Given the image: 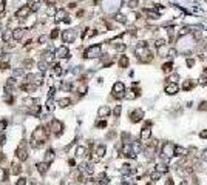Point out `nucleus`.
<instances>
[{
    "label": "nucleus",
    "instance_id": "obj_1",
    "mask_svg": "<svg viewBox=\"0 0 207 185\" xmlns=\"http://www.w3.org/2000/svg\"><path fill=\"white\" fill-rule=\"evenodd\" d=\"M48 140V130L45 127H37L34 130V133H32L31 136V148H34V150H39L42 148L43 145H45V142Z\"/></svg>",
    "mask_w": 207,
    "mask_h": 185
},
{
    "label": "nucleus",
    "instance_id": "obj_2",
    "mask_svg": "<svg viewBox=\"0 0 207 185\" xmlns=\"http://www.w3.org/2000/svg\"><path fill=\"white\" fill-rule=\"evenodd\" d=\"M15 157H17L20 162H25V160L30 157L28 148H26V140H23V142H22V144L17 146V150H15Z\"/></svg>",
    "mask_w": 207,
    "mask_h": 185
},
{
    "label": "nucleus",
    "instance_id": "obj_3",
    "mask_svg": "<svg viewBox=\"0 0 207 185\" xmlns=\"http://www.w3.org/2000/svg\"><path fill=\"white\" fill-rule=\"evenodd\" d=\"M50 130L54 136H61L63 131V123L59 121V119H53L51 123H50Z\"/></svg>",
    "mask_w": 207,
    "mask_h": 185
},
{
    "label": "nucleus",
    "instance_id": "obj_4",
    "mask_svg": "<svg viewBox=\"0 0 207 185\" xmlns=\"http://www.w3.org/2000/svg\"><path fill=\"white\" fill-rule=\"evenodd\" d=\"M161 153H162L161 156L164 157L165 160H168L170 157H173V156H175V145H173V144H170V142H167L164 146H162V151H161Z\"/></svg>",
    "mask_w": 207,
    "mask_h": 185
},
{
    "label": "nucleus",
    "instance_id": "obj_5",
    "mask_svg": "<svg viewBox=\"0 0 207 185\" xmlns=\"http://www.w3.org/2000/svg\"><path fill=\"white\" fill-rule=\"evenodd\" d=\"M101 51H102L101 45H93V46L87 48V51H85V57H87V59H96V57H99V56H101Z\"/></svg>",
    "mask_w": 207,
    "mask_h": 185
},
{
    "label": "nucleus",
    "instance_id": "obj_6",
    "mask_svg": "<svg viewBox=\"0 0 207 185\" xmlns=\"http://www.w3.org/2000/svg\"><path fill=\"white\" fill-rule=\"evenodd\" d=\"M113 94H114V97H118V99L124 97V94H125V85L122 82H116V83L113 85Z\"/></svg>",
    "mask_w": 207,
    "mask_h": 185
},
{
    "label": "nucleus",
    "instance_id": "obj_7",
    "mask_svg": "<svg viewBox=\"0 0 207 185\" xmlns=\"http://www.w3.org/2000/svg\"><path fill=\"white\" fill-rule=\"evenodd\" d=\"M74 39H76V31L74 29H67V31L62 32V40L65 43H71V42H74Z\"/></svg>",
    "mask_w": 207,
    "mask_h": 185
},
{
    "label": "nucleus",
    "instance_id": "obj_8",
    "mask_svg": "<svg viewBox=\"0 0 207 185\" xmlns=\"http://www.w3.org/2000/svg\"><path fill=\"white\" fill-rule=\"evenodd\" d=\"M36 170H37V173H39L40 176H45L46 173H48V170H50V164H46V162H37L36 164Z\"/></svg>",
    "mask_w": 207,
    "mask_h": 185
},
{
    "label": "nucleus",
    "instance_id": "obj_9",
    "mask_svg": "<svg viewBox=\"0 0 207 185\" xmlns=\"http://www.w3.org/2000/svg\"><path fill=\"white\" fill-rule=\"evenodd\" d=\"M142 117H144V111L139 110V108H138V110H133L132 113H130V121H132L133 123L142 121Z\"/></svg>",
    "mask_w": 207,
    "mask_h": 185
},
{
    "label": "nucleus",
    "instance_id": "obj_10",
    "mask_svg": "<svg viewBox=\"0 0 207 185\" xmlns=\"http://www.w3.org/2000/svg\"><path fill=\"white\" fill-rule=\"evenodd\" d=\"M30 13H31V9L28 8V6H22V8H19L17 11H15V19H26L30 15Z\"/></svg>",
    "mask_w": 207,
    "mask_h": 185
},
{
    "label": "nucleus",
    "instance_id": "obj_11",
    "mask_svg": "<svg viewBox=\"0 0 207 185\" xmlns=\"http://www.w3.org/2000/svg\"><path fill=\"white\" fill-rule=\"evenodd\" d=\"M102 5L105 6L107 11H111L113 8L118 9V6L121 5V0H102Z\"/></svg>",
    "mask_w": 207,
    "mask_h": 185
},
{
    "label": "nucleus",
    "instance_id": "obj_12",
    "mask_svg": "<svg viewBox=\"0 0 207 185\" xmlns=\"http://www.w3.org/2000/svg\"><path fill=\"white\" fill-rule=\"evenodd\" d=\"M56 57L57 59H65V57H70V51L67 46H59L56 50Z\"/></svg>",
    "mask_w": 207,
    "mask_h": 185
},
{
    "label": "nucleus",
    "instance_id": "obj_13",
    "mask_svg": "<svg viewBox=\"0 0 207 185\" xmlns=\"http://www.w3.org/2000/svg\"><path fill=\"white\" fill-rule=\"evenodd\" d=\"M105 151H107L105 145H97V146H96V151H94V160L102 159V157L105 156Z\"/></svg>",
    "mask_w": 207,
    "mask_h": 185
},
{
    "label": "nucleus",
    "instance_id": "obj_14",
    "mask_svg": "<svg viewBox=\"0 0 207 185\" xmlns=\"http://www.w3.org/2000/svg\"><path fill=\"white\" fill-rule=\"evenodd\" d=\"M178 90H179V86H178L176 83H170V82H168V83L165 85V92H167V94H170V96L176 94Z\"/></svg>",
    "mask_w": 207,
    "mask_h": 185
},
{
    "label": "nucleus",
    "instance_id": "obj_15",
    "mask_svg": "<svg viewBox=\"0 0 207 185\" xmlns=\"http://www.w3.org/2000/svg\"><path fill=\"white\" fill-rule=\"evenodd\" d=\"M150 136H151V130H150L149 127H145V128L141 130V134H139L141 140H149V139H150Z\"/></svg>",
    "mask_w": 207,
    "mask_h": 185
},
{
    "label": "nucleus",
    "instance_id": "obj_16",
    "mask_svg": "<svg viewBox=\"0 0 207 185\" xmlns=\"http://www.w3.org/2000/svg\"><path fill=\"white\" fill-rule=\"evenodd\" d=\"M54 157H56V154H54V150H46V151H45V157H43V162H46V164H51V162L54 160Z\"/></svg>",
    "mask_w": 207,
    "mask_h": 185
},
{
    "label": "nucleus",
    "instance_id": "obj_17",
    "mask_svg": "<svg viewBox=\"0 0 207 185\" xmlns=\"http://www.w3.org/2000/svg\"><path fill=\"white\" fill-rule=\"evenodd\" d=\"M23 36H25V29H23V28H15V29H13V39H14V40H20Z\"/></svg>",
    "mask_w": 207,
    "mask_h": 185
},
{
    "label": "nucleus",
    "instance_id": "obj_18",
    "mask_svg": "<svg viewBox=\"0 0 207 185\" xmlns=\"http://www.w3.org/2000/svg\"><path fill=\"white\" fill-rule=\"evenodd\" d=\"M110 108H108L107 105H104V107H101L99 108V111H97V114H99V117H108L110 116Z\"/></svg>",
    "mask_w": 207,
    "mask_h": 185
},
{
    "label": "nucleus",
    "instance_id": "obj_19",
    "mask_svg": "<svg viewBox=\"0 0 207 185\" xmlns=\"http://www.w3.org/2000/svg\"><path fill=\"white\" fill-rule=\"evenodd\" d=\"M6 181H8V170L0 167V184H5Z\"/></svg>",
    "mask_w": 207,
    "mask_h": 185
},
{
    "label": "nucleus",
    "instance_id": "obj_20",
    "mask_svg": "<svg viewBox=\"0 0 207 185\" xmlns=\"http://www.w3.org/2000/svg\"><path fill=\"white\" fill-rule=\"evenodd\" d=\"M22 170H23V168H22V165H20V164H11V173H13L14 176L20 174Z\"/></svg>",
    "mask_w": 207,
    "mask_h": 185
},
{
    "label": "nucleus",
    "instance_id": "obj_21",
    "mask_svg": "<svg viewBox=\"0 0 207 185\" xmlns=\"http://www.w3.org/2000/svg\"><path fill=\"white\" fill-rule=\"evenodd\" d=\"M11 39H13V31H11V29H5L3 34H2V40L6 43V42H11Z\"/></svg>",
    "mask_w": 207,
    "mask_h": 185
},
{
    "label": "nucleus",
    "instance_id": "obj_22",
    "mask_svg": "<svg viewBox=\"0 0 207 185\" xmlns=\"http://www.w3.org/2000/svg\"><path fill=\"white\" fill-rule=\"evenodd\" d=\"M57 105L61 107V108H67V107L71 105V99H68V97H63V99H61V100L57 102Z\"/></svg>",
    "mask_w": 207,
    "mask_h": 185
},
{
    "label": "nucleus",
    "instance_id": "obj_23",
    "mask_svg": "<svg viewBox=\"0 0 207 185\" xmlns=\"http://www.w3.org/2000/svg\"><path fill=\"white\" fill-rule=\"evenodd\" d=\"M54 17H56V22H62V20H65V19H67V13H65L63 9H59L57 13H56V15H54Z\"/></svg>",
    "mask_w": 207,
    "mask_h": 185
},
{
    "label": "nucleus",
    "instance_id": "obj_24",
    "mask_svg": "<svg viewBox=\"0 0 207 185\" xmlns=\"http://www.w3.org/2000/svg\"><path fill=\"white\" fill-rule=\"evenodd\" d=\"M189 151L182 146H175V156H187Z\"/></svg>",
    "mask_w": 207,
    "mask_h": 185
},
{
    "label": "nucleus",
    "instance_id": "obj_25",
    "mask_svg": "<svg viewBox=\"0 0 207 185\" xmlns=\"http://www.w3.org/2000/svg\"><path fill=\"white\" fill-rule=\"evenodd\" d=\"M54 60V54L50 53V51H46V53H43V62H46V63H50Z\"/></svg>",
    "mask_w": 207,
    "mask_h": 185
},
{
    "label": "nucleus",
    "instance_id": "obj_26",
    "mask_svg": "<svg viewBox=\"0 0 207 185\" xmlns=\"http://www.w3.org/2000/svg\"><path fill=\"white\" fill-rule=\"evenodd\" d=\"M85 154H87L85 146H77V150H76V156H77V157H84Z\"/></svg>",
    "mask_w": 207,
    "mask_h": 185
},
{
    "label": "nucleus",
    "instance_id": "obj_27",
    "mask_svg": "<svg viewBox=\"0 0 207 185\" xmlns=\"http://www.w3.org/2000/svg\"><path fill=\"white\" fill-rule=\"evenodd\" d=\"M136 96H138V92H134V91H128V92H125V94H124V97H125V99H128V100L136 99Z\"/></svg>",
    "mask_w": 207,
    "mask_h": 185
},
{
    "label": "nucleus",
    "instance_id": "obj_28",
    "mask_svg": "<svg viewBox=\"0 0 207 185\" xmlns=\"http://www.w3.org/2000/svg\"><path fill=\"white\" fill-rule=\"evenodd\" d=\"M167 170H168L167 165H156V168H155V171H158L159 174H162V173H167Z\"/></svg>",
    "mask_w": 207,
    "mask_h": 185
},
{
    "label": "nucleus",
    "instance_id": "obj_29",
    "mask_svg": "<svg viewBox=\"0 0 207 185\" xmlns=\"http://www.w3.org/2000/svg\"><path fill=\"white\" fill-rule=\"evenodd\" d=\"M37 67H39L40 73H45V71H46V67H48V63H46V62H43V60H40L39 63H37Z\"/></svg>",
    "mask_w": 207,
    "mask_h": 185
},
{
    "label": "nucleus",
    "instance_id": "obj_30",
    "mask_svg": "<svg viewBox=\"0 0 207 185\" xmlns=\"http://www.w3.org/2000/svg\"><path fill=\"white\" fill-rule=\"evenodd\" d=\"M15 185H28V179L26 177H19L15 181Z\"/></svg>",
    "mask_w": 207,
    "mask_h": 185
},
{
    "label": "nucleus",
    "instance_id": "obj_31",
    "mask_svg": "<svg viewBox=\"0 0 207 185\" xmlns=\"http://www.w3.org/2000/svg\"><path fill=\"white\" fill-rule=\"evenodd\" d=\"M53 71H54V74H56V76H61L62 74V67H61V65H54Z\"/></svg>",
    "mask_w": 207,
    "mask_h": 185
},
{
    "label": "nucleus",
    "instance_id": "obj_32",
    "mask_svg": "<svg viewBox=\"0 0 207 185\" xmlns=\"http://www.w3.org/2000/svg\"><path fill=\"white\" fill-rule=\"evenodd\" d=\"M56 13H57V9L54 6H48L46 8V15H56Z\"/></svg>",
    "mask_w": 207,
    "mask_h": 185
},
{
    "label": "nucleus",
    "instance_id": "obj_33",
    "mask_svg": "<svg viewBox=\"0 0 207 185\" xmlns=\"http://www.w3.org/2000/svg\"><path fill=\"white\" fill-rule=\"evenodd\" d=\"M119 65H121L122 68H125L128 65V57H125V56H122L121 57V60H119Z\"/></svg>",
    "mask_w": 207,
    "mask_h": 185
},
{
    "label": "nucleus",
    "instance_id": "obj_34",
    "mask_svg": "<svg viewBox=\"0 0 207 185\" xmlns=\"http://www.w3.org/2000/svg\"><path fill=\"white\" fill-rule=\"evenodd\" d=\"M87 90H88V88H87V85H80V86H77V92H79V94L80 96H84L85 94V92H87Z\"/></svg>",
    "mask_w": 207,
    "mask_h": 185
},
{
    "label": "nucleus",
    "instance_id": "obj_35",
    "mask_svg": "<svg viewBox=\"0 0 207 185\" xmlns=\"http://www.w3.org/2000/svg\"><path fill=\"white\" fill-rule=\"evenodd\" d=\"M46 110L50 111V113L54 110V102H53V99H48V100H46Z\"/></svg>",
    "mask_w": 207,
    "mask_h": 185
},
{
    "label": "nucleus",
    "instance_id": "obj_36",
    "mask_svg": "<svg viewBox=\"0 0 207 185\" xmlns=\"http://www.w3.org/2000/svg\"><path fill=\"white\" fill-rule=\"evenodd\" d=\"M114 19H116L119 23H125V22H127V19H125V15H122V14H116L114 15Z\"/></svg>",
    "mask_w": 207,
    "mask_h": 185
},
{
    "label": "nucleus",
    "instance_id": "obj_37",
    "mask_svg": "<svg viewBox=\"0 0 207 185\" xmlns=\"http://www.w3.org/2000/svg\"><path fill=\"white\" fill-rule=\"evenodd\" d=\"M162 69H164L165 73H170L173 69V65L172 63H164V65H162Z\"/></svg>",
    "mask_w": 207,
    "mask_h": 185
},
{
    "label": "nucleus",
    "instance_id": "obj_38",
    "mask_svg": "<svg viewBox=\"0 0 207 185\" xmlns=\"http://www.w3.org/2000/svg\"><path fill=\"white\" fill-rule=\"evenodd\" d=\"M5 130H6V121H0V134H3L5 133Z\"/></svg>",
    "mask_w": 207,
    "mask_h": 185
},
{
    "label": "nucleus",
    "instance_id": "obj_39",
    "mask_svg": "<svg viewBox=\"0 0 207 185\" xmlns=\"http://www.w3.org/2000/svg\"><path fill=\"white\" fill-rule=\"evenodd\" d=\"M168 80H170V83H176V80H179V76L178 74H172L170 77H168Z\"/></svg>",
    "mask_w": 207,
    "mask_h": 185
},
{
    "label": "nucleus",
    "instance_id": "obj_40",
    "mask_svg": "<svg viewBox=\"0 0 207 185\" xmlns=\"http://www.w3.org/2000/svg\"><path fill=\"white\" fill-rule=\"evenodd\" d=\"M48 39H50V37L43 34V36H39V39H37V42H39V43H45V42H46Z\"/></svg>",
    "mask_w": 207,
    "mask_h": 185
},
{
    "label": "nucleus",
    "instance_id": "obj_41",
    "mask_svg": "<svg viewBox=\"0 0 207 185\" xmlns=\"http://www.w3.org/2000/svg\"><path fill=\"white\" fill-rule=\"evenodd\" d=\"M113 114H114L116 117H119V116H121V105H118L116 108H114V110H113Z\"/></svg>",
    "mask_w": 207,
    "mask_h": 185
},
{
    "label": "nucleus",
    "instance_id": "obj_42",
    "mask_svg": "<svg viewBox=\"0 0 207 185\" xmlns=\"http://www.w3.org/2000/svg\"><path fill=\"white\" fill-rule=\"evenodd\" d=\"M164 43H165V40L164 39H159V40H156V48H161V46H164Z\"/></svg>",
    "mask_w": 207,
    "mask_h": 185
},
{
    "label": "nucleus",
    "instance_id": "obj_43",
    "mask_svg": "<svg viewBox=\"0 0 207 185\" xmlns=\"http://www.w3.org/2000/svg\"><path fill=\"white\" fill-rule=\"evenodd\" d=\"M96 127H97V128H105V127H107V122H105V121H99V122L96 123Z\"/></svg>",
    "mask_w": 207,
    "mask_h": 185
},
{
    "label": "nucleus",
    "instance_id": "obj_44",
    "mask_svg": "<svg viewBox=\"0 0 207 185\" xmlns=\"http://www.w3.org/2000/svg\"><path fill=\"white\" fill-rule=\"evenodd\" d=\"M23 65H25V67L30 69V68L32 67V65H34V62H32V60H30V59H28V60H25V62H23Z\"/></svg>",
    "mask_w": 207,
    "mask_h": 185
},
{
    "label": "nucleus",
    "instance_id": "obj_45",
    "mask_svg": "<svg viewBox=\"0 0 207 185\" xmlns=\"http://www.w3.org/2000/svg\"><path fill=\"white\" fill-rule=\"evenodd\" d=\"M50 37H51V39H57V37H59V29H53Z\"/></svg>",
    "mask_w": 207,
    "mask_h": 185
},
{
    "label": "nucleus",
    "instance_id": "obj_46",
    "mask_svg": "<svg viewBox=\"0 0 207 185\" xmlns=\"http://www.w3.org/2000/svg\"><path fill=\"white\" fill-rule=\"evenodd\" d=\"M207 83V76H201L199 77V85H206Z\"/></svg>",
    "mask_w": 207,
    "mask_h": 185
},
{
    "label": "nucleus",
    "instance_id": "obj_47",
    "mask_svg": "<svg viewBox=\"0 0 207 185\" xmlns=\"http://www.w3.org/2000/svg\"><path fill=\"white\" fill-rule=\"evenodd\" d=\"M199 111H207V102H201V105H199Z\"/></svg>",
    "mask_w": 207,
    "mask_h": 185
},
{
    "label": "nucleus",
    "instance_id": "obj_48",
    "mask_svg": "<svg viewBox=\"0 0 207 185\" xmlns=\"http://www.w3.org/2000/svg\"><path fill=\"white\" fill-rule=\"evenodd\" d=\"M159 177H161V174H159V173H158V171H155L153 174H151V181H158V179H159Z\"/></svg>",
    "mask_w": 207,
    "mask_h": 185
},
{
    "label": "nucleus",
    "instance_id": "obj_49",
    "mask_svg": "<svg viewBox=\"0 0 207 185\" xmlns=\"http://www.w3.org/2000/svg\"><path fill=\"white\" fill-rule=\"evenodd\" d=\"M192 86H193V83H192V82H186V83H184V90L189 91L190 88H192Z\"/></svg>",
    "mask_w": 207,
    "mask_h": 185
},
{
    "label": "nucleus",
    "instance_id": "obj_50",
    "mask_svg": "<svg viewBox=\"0 0 207 185\" xmlns=\"http://www.w3.org/2000/svg\"><path fill=\"white\" fill-rule=\"evenodd\" d=\"M5 140H6V137H5V133H3V134H0V145H5V144H6Z\"/></svg>",
    "mask_w": 207,
    "mask_h": 185
},
{
    "label": "nucleus",
    "instance_id": "obj_51",
    "mask_svg": "<svg viewBox=\"0 0 207 185\" xmlns=\"http://www.w3.org/2000/svg\"><path fill=\"white\" fill-rule=\"evenodd\" d=\"M201 159H203L204 162H207V150H204L203 153H201Z\"/></svg>",
    "mask_w": 207,
    "mask_h": 185
},
{
    "label": "nucleus",
    "instance_id": "obj_52",
    "mask_svg": "<svg viewBox=\"0 0 207 185\" xmlns=\"http://www.w3.org/2000/svg\"><path fill=\"white\" fill-rule=\"evenodd\" d=\"M138 3H139L138 0H130V3H128V5H130L132 8H136V5H138Z\"/></svg>",
    "mask_w": 207,
    "mask_h": 185
},
{
    "label": "nucleus",
    "instance_id": "obj_53",
    "mask_svg": "<svg viewBox=\"0 0 207 185\" xmlns=\"http://www.w3.org/2000/svg\"><path fill=\"white\" fill-rule=\"evenodd\" d=\"M187 65H189V67H193V65H195V60H193V59H187Z\"/></svg>",
    "mask_w": 207,
    "mask_h": 185
},
{
    "label": "nucleus",
    "instance_id": "obj_54",
    "mask_svg": "<svg viewBox=\"0 0 207 185\" xmlns=\"http://www.w3.org/2000/svg\"><path fill=\"white\" fill-rule=\"evenodd\" d=\"M201 137H203V139H207V130H204V131H201Z\"/></svg>",
    "mask_w": 207,
    "mask_h": 185
},
{
    "label": "nucleus",
    "instance_id": "obj_55",
    "mask_svg": "<svg viewBox=\"0 0 207 185\" xmlns=\"http://www.w3.org/2000/svg\"><path fill=\"white\" fill-rule=\"evenodd\" d=\"M165 185H173V179L168 177V179H167V182H165Z\"/></svg>",
    "mask_w": 207,
    "mask_h": 185
},
{
    "label": "nucleus",
    "instance_id": "obj_56",
    "mask_svg": "<svg viewBox=\"0 0 207 185\" xmlns=\"http://www.w3.org/2000/svg\"><path fill=\"white\" fill-rule=\"evenodd\" d=\"M94 184H96L94 181H88V182H87V185H94Z\"/></svg>",
    "mask_w": 207,
    "mask_h": 185
}]
</instances>
